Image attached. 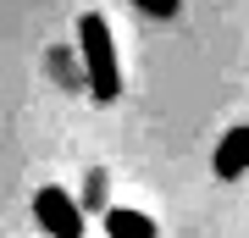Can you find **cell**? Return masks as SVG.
<instances>
[{
  "label": "cell",
  "instance_id": "3",
  "mask_svg": "<svg viewBox=\"0 0 249 238\" xmlns=\"http://www.w3.org/2000/svg\"><path fill=\"white\" fill-rule=\"evenodd\" d=\"M211 172L222 177V183H232V177L249 172V122L222 133V144H216V155H211Z\"/></svg>",
  "mask_w": 249,
  "mask_h": 238
},
{
  "label": "cell",
  "instance_id": "2",
  "mask_svg": "<svg viewBox=\"0 0 249 238\" xmlns=\"http://www.w3.org/2000/svg\"><path fill=\"white\" fill-rule=\"evenodd\" d=\"M34 216H39V227L50 238H83V205L67 188H55V183H45L34 194Z\"/></svg>",
  "mask_w": 249,
  "mask_h": 238
},
{
  "label": "cell",
  "instance_id": "1",
  "mask_svg": "<svg viewBox=\"0 0 249 238\" xmlns=\"http://www.w3.org/2000/svg\"><path fill=\"white\" fill-rule=\"evenodd\" d=\"M78 50H83V78H89V94L106 106V100L122 94V67H116V44H111V22L100 11H83L78 17Z\"/></svg>",
  "mask_w": 249,
  "mask_h": 238
},
{
  "label": "cell",
  "instance_id": "4",
  "mask_svg": "<svg viewBox=\"0 0 249 238\" xmlns=\"http://www.w3.org/2000/svg\"><path fill=\"white\" fill-rule=\"evenodd\" d=\"M106 238H155V221L133 205H111L106 211Z\"/></svg>",
  "mask_w": 249,
  "mask_h": 238
},
{
  "label": "cell",
  "instance_id": "6",
  "mask_svg": "<svg viewBox=\"0 0 249 238\" xmlns=\"http://www.w3.org/2000/svg\"><path fill=\"white\" fill-rule=\"evenodd\" d=\"M133 6L144 11V17H178V6H183V0H133Z\"/></svg>",
  "mask_w": 249,
  "mask_h": 238
},
{
  "label": "cell",
  "instance_id": "5",
  "mask_svg": "<svg viewBox=\"0 0 249 238\" xmlns=\"http://www.w3.org/2000/svg\"><path fill=\"white\" fill-rule=\"evenodd\" d=\"M83 216H89V211H106V172H89V188H83Z\"/></svg>",
  "mask_w": 249,
  "mask_h": 238
}]
</instances>
